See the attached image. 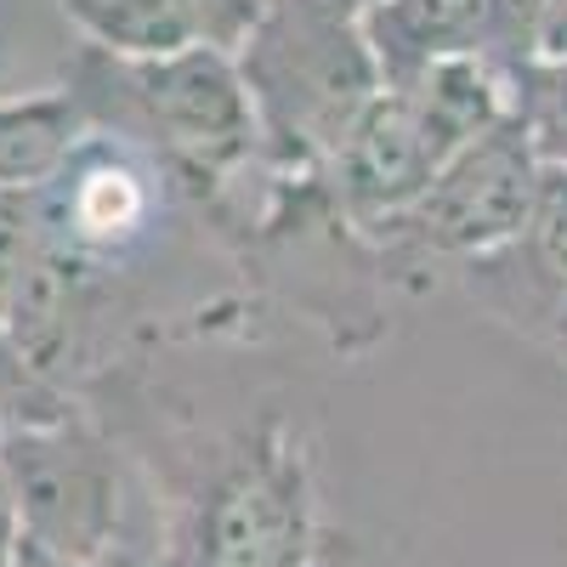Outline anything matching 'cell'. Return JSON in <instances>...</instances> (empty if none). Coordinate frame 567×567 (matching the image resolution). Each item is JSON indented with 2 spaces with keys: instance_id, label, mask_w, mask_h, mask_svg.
Listing matches in <instances>:
<instances>
[{
  "instance_id": "16",
  "label": "cell",
  "mask_w": 567,
  "mask_h": 567,
  "mask_svg": "<svg viewBox=\"0 0 567 567\" xmlns=\"http://www.w3.org/2000/svg\"><path fill=\"white\" fill-rule=\"evenodd\" d=\"M539 58H567V0H550L539 29Z\"/></svg>"
},
{
  "instance_id": "5",
  "label": "cell",
  "mask_w": 567,
  "mask_h": 567,
  "mask_svg": "<svg viewBox=\"0 0 567 567\" xmlns=\"http://www.w3.org/2000/svg\"><path fill=\"white\" fill-rule=\"evenodd\" d=\"M539 154L528 131L505 114L494 131L465 142L454 159L437 165V176L420 187V199L398 210L386 227H374V239L409 250V256H437V261H471L499 250L516 227L528 221L534 194H539Z\"/></svg>"
},
{
  "instance_id": "4",
  "label": "cell",
  "mask_w": 567,
  "mask_h": 567,
  "mask_svg": "<svg viewBox=\"0 0 567 567\" xmlns=\"http://www.w3.org/2000/svg\"><path fill=\"white\" fill-rule=\"evenodd\" d=\"M0 477H7L23 545L74 567L120 561L125 477L109 437L80 409L0 432Z\"/></svg>"
},
{
  "instance_id": "2",
  "label": "cell",
  "mask_w": 567,
  "mask_h": 567,
  "mask_svg": "<svg viewBox=\"0 0 567 567\" xmlns=\"http://www.w3.org/2000/svg\"><path fill=\"white\" fill-rule=\"evenodd\" d=\"M80 74L114 91V103L80 97L91 125L148 148L159 171H171L176 182H194L199 194L233 182L261 154V125L250 109L239 58L221 52V45L199 40L171 58H142V63H120L85 45Z\"/></svg>"
},
{
  "instance_id": "7",
  "label": "cell",
  "mask_w": 567,
  "mask_h": 567,
  "mask_svg": "<svg viewBox=\"0 0 567 567\" xmlns=\"http://www.w3.org/2000/svg\"><path fill=\"white\" fill-rule=\"evenodd\" d=\"M460 290L567 369V171L545 165L528 221L499 250L460 261Z\"/></svg>"
},
{
  "instance_id": "10",
  "label": "cell",
  "mask_w": 567,
  "mask_h": 567,
  "mask_svg": "<svg viewBox=\"0 0 567 567\" xmlns=\"http://www.w3.org/2000/svg\"><path fill=\"white\" fill-rule=\"evenodd\" d=\"M91 131L97 125H91L74 85L7 97L0 103V194H40Z\"/></svg>"
},
{
  "instance_id": "6",
  "label": "cell",
  "mask_w": 567,
  "mask_h": 567,
  "mask_svg": "<svg viewBox=\"0 0 567 567\" xmlns=\"http://www.w3.org/2000/svg\"><path fill=\"white\" fill-rule=\"evenodd\" d=\"M154 205H159L154 154L114 131H91L74 148V159L34 194L45 239L80 267L125 256L148 233Z\"/></svg>"
},
{
  "instance_id": "1",
  "label": "cell",
  "mask_w": 567,
  "mask_h": 567,
  "mask_svg": "<svg viewBox=\"0 0 567 567\" xmlns=\"http://www.w3.org/2000/svg\"><path fill=\"white\" fill-rule=\"evenodd\" d=\"M233 58L261 125V159L284 176H318L381 91L358 12L341 0H267Z\"/></svg>"
},
{
  "instance_id": "9",
  "label": "cell",
  "mask_w": 567,
  "mask_h": 567,
  "mask_svg": "<svg viewBox=\"0 0 567 567\" xmlns=\"http://www.w3.org/2000/svg\"><path fill=\"white\" fill-rule=\"evenodd\" d=\"M358 29L381 85L398 91L454 52H477V0H374Z\"/></svg>"
},
{
  "instance_id": "18",
  "label": "cell",
  "mask_w": 567,
  "mask_h": 567,
  "mask_svg": "<svg viewBox=\"0 0 567 567\" xmlns=\"http://www.w3.org/2000/svg\"><path fill=\"white\" fill-rule=\"evenodd\" d=\"M341 7H347V12H363V7H374V0H341Z\"/></svg>"
},
{
  "instance_id": "8",
  "label": "cell",
  "mask_w": 567,
  "mask_h": 567,
  "mask_svg": "<svg viewBox=\"0 0 567 567\" xmlns=\"http://www.w3.org/2000/svg\"><path fill=\"white\" fill-rule=\"evenodd\" d=\"M437 165L443 159L432 148V136L420 131L409 97L381 85L369 97V109L347 125L341 148L329 154L318 176L329 182V199L341 205V216L358 233H374L420 199V187L437 176Z\"/></svg>"
},
{
  "instance_id": "11",
  "label": "cell",
  "mask_w": 567,
  "mask_h": 567,
  "mask_svg": "<svg viewBox=\"0 0 567 567\" xmlns=\"http://www.w3.org/2000/svg\"><path fill=\"white\" fill-rule=\"evenodd\" d=\"M58 7L85 34L91 52H109L120 63L171 58L205 40L194 0H58Z\"/></svg>"
},
{
  "instance_id": "14",
  "label": "cell",
  "mask_w": 567,
  "mask_h": 567,
  "mask_svg": "<svg viewBox=\"0 0 567 567\" xmlns=\"http://www.w3.org/2000/svg\"><path fill=\"white\" fill-rule=\"evenodd\" d=\"M194 12H199V34H205V45L239 52V45L250 40V29L261 23L267 0H194Z\"/></svg>"
},
{
  "instance_id": "15",
  "label": "cell",
  "mask_w": 567,
  "mask_h": 567,
  "mask_svg": "<svg viewBox=\"0 0 567 567\" xmlns=\"http://www.w3.org/2000/svg\"><path fill=\"white\" fill-rule=\"evenodd\" d=\"M18 550H23V534H18V511H12L7 477H0V567H18Z\"/></svg>"
},
{
  "instance_id": "13",
  "label": "cell",
  "mask_w": 567,
  "mask_h": 567,
  "mask_svg": "<svg viewBox=\"0 0 567 567\" xmlns=\"http://www.w3.org/2000/svg\"><path fill=\"white\" fill-rule=\"evenodd\" d=\"M74 398L69 386L58 381L52 369H40L23 341L12 336L7 323H0V432H12V425H40V420H58L69 414Z\"/></svg>"
},
{
  "instance_id": "3",
  "label": "cell",
  "mask_w": 567,
  "mask_h": 567,
  "mask_svg": "<svg viewBox=\"0 0 567 567\" xmlns=\"http://www.w3.org/2000/svg\"><path fill=\"white\" fill-rule=\"evenodd\" d=\"M318 488L307 449L267 420L187 488L159 567H312Z\"/></svg>"
},
{
  "instance_id": "12",
  "label": "cell",
  "mask_w": 567,
  "mask_h": 567,
  "mask_svg": "<svg viewBox=\"0 0 567 567\" xmlns=\"http://www.w3.org/2000/svg\"><path fill=\"white\" fill-rule=\"evenodd\" d=\"M511 114L528 131L539 165L567 171V58H528L511 69Z\"/></svg>"
},
{
  "instance_id": "17",
  "label": "cell",
  "mask_w": 567,
  "mask_h": 567,
  "mask_svg": "<svg viewBox=\"0 0 567 567\" xmlns=\"http://www.w3.org/2000/svg\"><path fill=\"white\" fill-rule=\"evenodd\" d=\"M18 567H74V561H58V556H45V550L23 545V550H18Z\"/></svg>"
}]
</instances>
